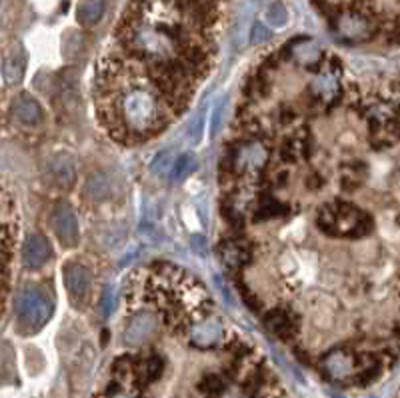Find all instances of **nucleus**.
I'll list each match as a JSON object with an SVG mask.
<instances>
[{"label":"nucleus","mask_w":400,"mask_h":398,"mask_svg":"<svg viewBox=\"0 0 400 398\" xmlns=\"http://www.w3.org/2000/svg\"><path fill=\"white\" fill-rule=\"evenodd\" d=\"M202 128H205V114L200 112V114H198V118H196L193 126H191V140L198 142L200 137H202Z\"/></svg>","instance_id":"20"},{"label":"nucleus","mask_w":400,"mask_h":398,"mask_svg":"<svg viewBox=\"0 0 400 398\" xmlns=\"http://www.w3.org/2000/svg\"><path fill=\"white\" fill-rule=\"evenodd\" d=\"M172 165H174V158H172V154L168 151L160 152L156 158H154V163H152V172L154 174H160V177H165V174H170V170H172Z\"/></svg>","instance_id":"19"},{"label":"nucleus","mask_w":400,"mask_h":398,"mask_svg":"<svg viewBox=\"0 0 400 398\" xmlns=\"http://www.w3.org/2000/svg\"><path fill=\"white\" fill-rule=\"evenodd\" d=\"M266 327L273 330L275 334L282 336V338H289L290 334L294 332V322H292V316L287 310H275L266 316Z\"/></svg>","instance_id":"14"},{"label":"nucleus","mask_w":400,"mask_h":398,"mask_svg":"<svg viewBox=\"0 0 400 398\" xmlns=\"http://www.w3.org/2000/svg\"><path fill=\"white\" fill-rule=\"evenodd\" d=\"M25 74V58L22 56L11 55L2 62V76L6 84H16Z\"/></svg>","instance_id":"15"},{"label":"nucleus","mask_w":400,"mask_h":398,"mask_svg":"<svg viewBox=\"0 0 400 398\" xmlns=\"http://www.w3.org/2000/svg\"><path fill=\"white\" fill-rule=\"evenodd\" d=\"M14 121L22 126H39L44 118L41 104L30 97V95H20L14 98L13 102Z\"/></svg>","instance_id":"9"},{"label":"nucleus","mask_w":400,"mask_h":398,"mask_svg":"<svg viewBox=\"0 0 400 398\" xmlns=\"http://www.w3.org/2000/svg\"><path fill=\"white\" fill-rule=\"evenodd\" d=\"M318 228L329 236H364L373 231V219L348 203H329L318 210Z\"/></svg>","instance_id":"2"},{"label":"nucleus","mask_w":400,"mask_h":398,"mask_svg":"<svg viewBox=\"0 0 400 398\" xmlns=\"http://www.w3.org/2000/svg\"><path fill=\"white\" fill-rule=\"evenodd\" d=\"M194 168H196V158H194L191 152H184V154H180L174 158V165H172V170H170V180L172 182H180V180H184L191 172H193Z\"/></svg>","instance_id":"16"},{"label":"nucleus","mask_w":400,"mask_h":398,"mask_svg":"<svg viewBox=\"0 0 400 398\" xmlns=\"http://www.w3.org/2000/svg\"><path fill=\"white\" fill-rule=\"evenodd\" d=\"M268 39V32L264 30L261 25H256V28H254V32H252V41L254 42H263Z\"/></svg>","instance_id":"23"},{"label":"nucleus","mask_w":400,"mask_h":398,"mask_svg":"<svg viewBox=\"0 0 400 398\" xmlns=\"http://www.w3.org/2000/svg\"><path fill=\"white\" fill-rule=\"evenodd\" d=\"M100 13H102L100 0H88L83 6V11H81L78 16H81V20H83L86 27H90V25H95L98 18H100Z\"/></svg>","instance_id":"18"},{"label":"nucleus","mask_w":400,"mask_h":398,"mask_svg":"<svg viewBox=\"0 0 400 398\" xmlns=\"http://www.w3.org/2000/svg\"><path fill=\"white\" fill-rule=\"evenodd\" d=\"M156 324H158V320H156L154 315H151V313H138V315L130 318V322L126 327L125 341L128 344H135V346L142 344L154 334Z\"/></svg>","instance_id":"8"},{"label":"nucleus","mask_w":400,"mask_h":398,"mask_svg":"<svg viewBox=\"0 0 400 398\" xmlns=\"http://www.w3.org/2000/svg\"><path fill=\"white\" fill-rule=\"evenodd\" d=\"M116 398H126V397H116Z\"/></svg>","instance_id":"24"},{"label":"nucleus","mask_w":400,"mask_h":398,"mask_svg":"<svg viewBox=\"0 0 400 398\" xmlns=\"http://www.w3.org/2000/svg\"><path fill=\"white\" fill-rule=\"evenodd\" d=\"M222 110H224V102H219V104H216V110H214V114H212V126H210V135H212V137L219 132V126H221L222 121Z\"/></svg>","instance_id":"21"},{"label":"nucleus","mask_w":400,"mask_h":398,"mask_svg":"<svg viewBox=\"0 0 400 398\" xmlns=\"http://www.w3.org/2000/svg\"><path fill=\"white\" fill-rule=\"evenodd\" d=\"M62 276H64V284H67V290L74 304H84L88 301L90 290H92V275L84 264L69 262L62 270Z\"/></svg>","instance_id":"4"},{"label":"nucleus","mask_w":400,"mask_h":398,"mask_svg":"<svg viewBox=\"0 0 400 398\" xmlns=\"http://www.w3.org/2000/svg\"><path fill=\"white\" fill-rule=\"evenodd\" d=\"M222 327L219 320L214 318H202L191 329V341L196 346H212L221 341Z\"/></svg>","instance_id":"10"},{"label":"nucleus","mask_w":400,"mask_h":398,"mask_svg":"<svg viewBox=\"0 0 400 398\" xmlns=\"http://www.w3.org/2000/svg\"><path fill=\"white\" fill-rule=\"evenodd\" d=\"M53 256L50 242L42 234H30L22 247V262L27 268H42Z\"/></svg>","instance_id":"6"},{"label":"nucleus","mask_w":400,"mask_h":398,"mask_svg":"<svg viewBox=\"0 0 400 398\" xmlns=\"http://www.w3.org/2000/svg\"><path fill=\"white\" fill-rule=\"evenodd\" d=\"M95 100L102 126L123 144L149 140L180 116L146 69L123 53L100 60Z\"/></svg>","instance_id":"1"},{"label":"nucleus","mask_w":400,"mask_h":398,"mask_svg":"<svg viewBox=\"0 0 400 398\" xmlns=\"http://www.w3.org/2000/svg\"><path fill=\"white\" fill-rule=\"evenodd\" d=\"M50 222H53V231L64 247H74L78 242V219L69 205L56 206Z\"/></svg>","instance_id":"5"},{"label":"nucleus","mask_w":400,"mask_h":398,"mask_svg":"<svg viewBox=\"0 0 400 398\" xmlns=\"http://www.w3.org/2000/svg\"><path fill=\"white\" fill-rule=\"evenodd\" d=\"M247 250L240 247V245H236V242H226L224 247H222V259L228 262L233 268L235 266H240L242 262L247 261Z\"/></svg>","instance_id":"17"},{"label":"nucleus","mask_w":400,"mask_h":398,"mask_svg":"<svg viewBox=\"0 0 400 398\" xmlns=\"http://www.w3.org/2000/svg\"><path fill=\"white\" fill-rule=\"evenodd\" d=\"M50 172H53V177H55L58 184L70 186L76 180V163H74V158L70 154L60 152L50 160Z\"/></svg>","instance_id":"12"},{"label":"nucleus","mask_w":400,"mask_h":398,"mask_svg":"<svg viewBox=\"0 0 400 398\" xmlns=\"http://www.w3.org/2000/svg\"><path fill=\"white\" fill-rule=\"evenodd\" d=\"M83 193L90 203H102V200L111 198L112 194L111 177L104 174V172H92L88 179L84 180Z\"/></svg>","instance_id":"11"},{"label":"nucleus","mask_w":400,"mask_h":398,"mask_svg":"<svg viewBox=\"0 0 400 398\" xmlns=\"http://www.w3.org/2000/svg\"><path fill=\"white\" fill-rule=\"evenodd\" d=\"M53 313V301L46 289L42 287H27L16 296V320L25 332H34L46 324Z\"/></svg>","instance_id":"3"},{"label":"nucleus","mask_w":400,"mask_h":398,"mask_svg":"<svg viewBox=\"0 0 400 398\" xmlns=\"http://www.w3.org/2000/svg\"><path fill=\"white\" fill-rule=\"evenodd\" d=\"M324 369L334 378H343L352 371V358L348 357L345 350H336L324 358Z\"/></svg>","instance_id":"13"},{"label":"nucleus","mask_w":400,"mask_h":398,"mask_svg":"<svg viewBox=\"0 0 400 398\" xmlns=\"http://www.w3.org/2000/svg\"><path fill=\"white\" fill-rule=\"evenodd\" d=\"M102 310H104V316L111 315L112 310V290L106 289L104 294H102Z\"/></svg>","instance_id":"22"},{"label":"nucleus","mask_w":400,"mask_h":398,"mask_svg":"<svg viewBox=\"0 0 400 398\" xmlns=\"http://www.w3.org/2000/svg\"><path fill=\"white\" fill-rule=\"evenodd\" d=\"M268 158V151L264 149L263 142H249L242 144L238 152L233 156L236 170H258L263 168Z\"/></svg>","instance_id":"7"}]
</instances>
